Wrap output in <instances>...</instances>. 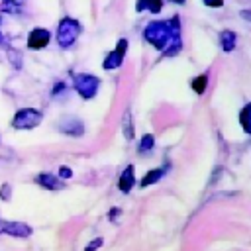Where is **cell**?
<instances>
[{
    "instance_id": "1",
    "label": "cell",
    "mask_w": 251,
    "mask_h": 251,
    "mask_svg": "<svg viewBox=\"0 0 251 251\" xmlns=\"http://www.w3.org/2000/svg\"><path fill=\"white\" fill-rule=\"evenodd\" d=\"M145 41H149L155 49L165 51V55H176L180 51V22L178 18H171L167 22L153 20L143 29Z\"/></svg>"
},
{
    "instance_id": "2",
    "label": "cell",
    "mask_w": 251,
    "mask_h": 251,
    "mask_svg": "<svg viewBox=\"0 0 251 251\" xmlns=\"http://www.w3.org/2000/svg\"><path fill=\"white\" fill-rule=\"evenodd\" d=\"M78 33H80L78 20H75V18H63L59 22V27H57V43H59V47H63V49L71 47L76 41Z\"/></svg>"
},
{
    "instance_id": "3",
    "label": "cell",
    "mask_w": 251,
    "mask_h": 251,
    "mask_svg": "<svg viewBox=\"0 0 251 251\" xmlns=\"http://www.w3.org/2000/svg\"><path fill=\"white\" fill-rule=\"evenodd\" d=\"M41 118L43 116H41L39 110H35V108H22V110L16 112V116L12 120V126L16 129H31V127L41 124Z\"/></svg>"
},
{
    "instance_id": "4",
    "label": "cell",
    "mask_w": 251,
    "mask_h": 251,
    "mask_svg": "<svg viewBox=\"0 0 251 251\" xmlns=\"http://www.w3.org/2000/svg\"><path fill=\"white\" fill-rule=\"evenodd\" d=\"M98 86H100V78H96L94 75H86V73L75 75V88L82 98L86 100L94 98L98 92Z\"/></svg>"
},
{
    "instance_id": "5",
    "label": "cell",
    "mask_w": 251,
    "mask_h": 251,
    "mask_svg": "<svg viewBox=\"0 0 251 251\" xmlns=\"http://www.w3.org/2000/svg\"><path fill=\"white\" fill-rule=\"evenodd\" d=\"M126 51H127V39H120L116 43V49L112 53H108V57L104 59L102 67L106 71H112V69H118L122 63H124V57H126Z\"/></svg>"
},
{
    "instance_id": "6",
    "label": "cell",
    "mask_w": 251,
    "mask_h": 251,
    "mask_svg": "<svg viewBox=\"0 0 251 251\" xmlns=\"http://www.w3.org/2000/svg\"><path fill=\"white\" fill-rule=\"evenodd\" d=\"M51 41V33L45 27H33L27 35V47L33 51H39L43 47H47V43Z\"/></svg>"
},
{
    "instance_id": "7",
    "label": "cell",
    "mask_w": 251,
    "mask_h": 251,
    "mask_svg": "<svg viewBox=\"0 0 251 251\" xmlns=\"http://www.w3.org/2000/svg\"><path fill=\"white\" fill-rule=\"evenodd\" d=\"M0 231L12 235V237H27L31 233L29 226L22 224V222H4L0 220Z\"/></svg>"
},
{
    "instance_id": "8",
    "label": "cell",
    "mask_w": 251,
    "mask_h": 251,
    "mask_svg": "<svg viewBox=\"0 0 251 251\" xmlns=\"http://www.w3.org/2000/svg\"><path fill=\"white\" fill-rule=\"evenodd\" d=\"M57 127H59V131H63L67 135H73V137H78L84 131V126H82V122L78 118H65V120L59 122Z\"/></svg>"
},
{
    "instance_id": "9",
    "label": "cell",
    "mask_w": 251,
    "mask_h": 251,
    "mask_svg": "<svg viewBox=\"0 0 251 251\" xmlns=\"http://www.w3.org/2000/svg\"><path fill=\"white\" fill-rule=\"evenodd\" d=\"M133 182H135V173H133V165H127L122 175H120V180H118V186L122 192H129L133 188Z\"/></svg>"
},
{
    "instance_id": "10",
    "label": "cell",
    "mask_w": 251,
    "mask_h": 251,
    "mask_svg": "<svg viewBox=\"0 0 251 251\" xmlns=\"http://www.w3.org/2000/svg\"><path fill=\"white\" fill-rule=\"evenodd\" d=\"M35 182L41 184L43 188H51V190H57V188L63 186L61 178L55 176V175H51V173H41V175H37V176H35Z\"/></svg>"
},
{
    "instance_id": "11",
    "label": "cell",
    "mask_w": 251,
    "mask_h": 251,
    "mask_svg": "<svg viewBox=\"0 0 251 251\" xmlns=\"http://www.w3.org/2000/svg\"><path fill=\"white\" fill-rule=\"evenodd\" d=\"M135 10L137 12H151V14H159L163 10V0H137L135 2Z\"/></svg>"
},
{
    "instance_id": "12",
    "label": "cell",
    "mask_w": 251,
    "mask_h": 251,
    "mask_svg": "<svg viewBox=\"0 0 251 251\" xmlns=\"http://www.w3.org/2000/svg\"><path fill=\"white\" fill-rule=\"evenodd\" d=\"M235 41H237V37H235V33L231 29H224L220 33V45H222L224 51H227V53L233 51L235 49Z\"/></svg>"
},
{
    "instance_id": "13",
    "label": "cell",
    "mask_w": 251,
    "mask_h": 251,
    "mask_svg": "<svg viewBox=\"0 0 251 251\" xmlns=\"http://www.w3.org/2000/svg\"><path fill=\"white\" fill-rule=\"evenodd\" d=\"M163 175H165V169H151L143 178H141V188H147V186H151V184H155V182H159L161 178H163Z\"/></svg>"
},
{
    "instance_id": "14",
    "label": "cell",
    "mask_w": 251,
    "mask_h": 251,
    "mask_svg": "<svg viewBox=\"0 0 251 251\" xmlns=\"http://www.w3.org/2000/svg\"><path fill=\"white\" fill-rule=\"evenodd\" d=\"M206 84H208V76H206V75H200V76H196V78L190 82V86H192V90H194L196 94H202V92L206 90Z\"/></svg>"
},
{
    "instance_id": "15",
    "label": "cell",
    "mask_w": 251,
    "mask_h": 251,
    "mask_svg": "<svg viewBox=\"0 0 251 251\" xmlns=\"http://www.w3.org/2000/svg\"><path fill=\"white\" fill-rule=\"evenodd\" d=\"M153 145H155V137H153L151 133H145V135L141 137L139 145H137V151H139V153H145V151L153 149Z\"/></svg>"
},
{
    "instance_id": "16",
    "label": "cell",
    "mask_w": 251,
    "mask_h": 251,
    "mask_svg": "<svg viewBox=\"0 0 251 251\" xmlns=\"http://www.w3.org/2000/svg\"><path fill=\"white\" fill-rule=\"evenodd\" d=\"M249 114H251V108H249V106H245V108L239 112V122H241V126H243V131H245V133H249V131H251Z\"/></svg>"
},
{
    "instance_id": "17",
    "label": "cell",
    "mask_w": 251,
    "mask_h": 251,
    "mask_svg": "<svg viewBox=\"0 0 251 251\" xmlns=\"http://www.w3.org/2000/svg\"><path fill=\"white\" fill-rule=\"evenodd\" d=\"M124 135L127 139H133V126H131V114L129 112H126V116H124Z\"/></svg>"
},
{
    "instance_id": "18",
    "label": "cell",
    "mask_w": 251,
    "mask_h": 251,
    "mask_svg": "<svg viewBox=\"0 0 251 251\" xmlns=\"http://www.w3.org/2000/svg\"><path fill=\"white\" fill-rule=\"evenodd\" d=\"M102 243H104V239H102V237H94V239H92V241H90V243L84 247V251H96V249H98Z\"/></svg>"
},
{
    "instance_id": "19",
    "label": "cell",
    "mask_w": 251,
    "mask_h": 251,
    "mask_svg": "<svg viewBox=\"0 0 251 251\" xmlns=\"http://www.w3.org/2000/svg\"><path fill=\"white\" fill-rule=\"evenodd\" d=\"M73 176V171L69 167H61L59 169V178H71Z\"/></svg>"
},
{
    "instance_id": "20",
    "label": "cell",
    "mask_w": 251,
    "mask_h": 251,
    "mask_svg": "<svg viewBox=\"0 0 251 251\" xmlns=\"http://www.w3.org/2000/svg\"><path fill=\"white\" fill-rule=\"evenodd\" d=\"M206 6H210V8H220L222 4H224V0H202Z\"/></svg>"
},
{
    "instance_id": "21",
    "label": "cell",
    "mask_w": 251,
    "mask_h": 251,
    "mask_svg": "<svg viewBox=\"0 0 251 251\" xmlns=\"http://www.w3.org/2000/svg\"><path fill=\"white\" fill-rule=\"evenodd\" d=\"M0 198H10V186L8 184L0 188Z\"/></svg>"
},
{
    "instance_id": "22",
    "label": "cell",
    "mask_w": 251,
    "mask_h": 251,
    "mask_svg": "<svg viewBox=\"0 0 251 251\" xmlns=\"http://www.w3.org/2000/svg\"><path fill=\"white\" fill-rule=\"evenodd\" d=\"M118 214H120V210H110V214H108V216H110V218H116Z\"/></svg>"
},
{
    "instance_id": "23",
    "label": "cell",
    "mask_w": 251,
    "mask_h": 251,
    "mask_svg": "<svg viewBox=\"0 0 251 251\" xmlns=\"http://www.w3.org/2000/svg\"><path fill=\"white\" fill-rule=\"evenodd\" d=\"M171 2H175V4H184L186 0H171Z\"/></svg>"
},
{
    "instance_id": "24",
    "label": "cell",
    "mask_w": 251,
    "mask_h": 251,
    "mask_svg": "<svg viewBox=\"0 0 251 251\" xmlns=\"http://www.w3.org/2000/svg\"><path fill=\"white\" fill-rule=\"evenodd\" d=\"M0 41H2V35H0Z\"/></svg>"
}]
</instances>
